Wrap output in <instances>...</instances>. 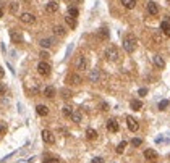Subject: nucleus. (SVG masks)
<instances>
[{"instance_id": "nucleus-2", "label": "nucleus", "mask_w": 170, "mask_h": 163, "mask_svg": "<svg viewBox=\"0 0 170 163\" xmlns=\"http://www.w3.org/2000/svg\"><path fill=\"white\" fill-rule=\"evenodd\" d=\"M105 57H107V60H110V62H117V60H118V49H117L115 45H108L105 49Z\"/></svg>"}, {"instance_id": "nucleus-6", "label": "nucleus", "mask_w": 170, "mask_h": 163, "mask_svg": "<svg viewBox=\"0 0 170 163\" xmlns=\"http://www.w3.org/2000/svg\"><path fill=\"white\" fill-rule=\"evenodd\" d=\"M81 76L76 73H72V74H68V78H67V82L68 84H72V86H78V84H81Z\"/></svg>"}, {"instance_id": "nucleus-5", "label": "nucleus", "mask_w": 170, "mask_h": 163, "mask_svg": "<svg viewBox=\"0 0 170 163\" xmlns=\"http://www.w3.org/2000/svg\"><path fill=\"white\" fill-rule=\"evenodd\" d=\"M126 126H128V129L130 131H133V133H136L139 129V123L136 121L133 116H126Z\"/></svg>"}, {"instance_id": "nucleus-45", "label": "nucleus", "mask_w": 170, "mask_h": 163, "mask_svg": "<svg viewBox=\"0 0 170 163\" xmlns=\"http://www.w3.org/2000/svg\"><path fill=\"white\" fill-rule=\"evenodd\" d=\"M168 158H170V155H168Z\"/></svg>"}, {"instance_id": "nucleus-10", "label": "nucleus", "mask_w": 170, "mask_h": 163, "mask_svg": "<svg viewBox=\"0 0 170 163\" xmlns=\"http://www.w3.org/2000/svg\"><path fill=\"white\" fill-rule=\"evenodd\" d=\"M160 31H162L167 37H170V20L168 18H165V20L160 23Z\"/></svg>"}, {"instance_id": "nucleus-40", "label": "nucleus", "mask_w": 170, "mask_h": 163, "mask_svg": "<svg viewBox=\"0 0 170 163\" xmlns=\"http://www.w3.org/2000/svg\"><path fill=\"white\" fill-rule=\"evenodd\" d=\"M101 110H104V111H105V110H108V105L105 104V102H104V104H101Z\"/></svg>"}, {"instance_id": "nucleus-14", "label": "nucleus", "mask_w": 170, "mask_h": 163, "mask_svg": "<svg viewBox=\"0 0 170 163\" xmlns=\"http://www.w3.org/2000/svg\"><path fill=\"white\" fill-rule=\"evenodd\" d=\"M99 79H101V71H99V69H92L91 74H89V81L91 82H99Z\"/></svg>"}, {"instance_id": "nucleus-37", "label": "nucleus", "mask_w": 170, "mask_h": 163, "mask_svg": "<svg viewBox=\"0 0 170 163\" xmlns=\"http://www.w3.org/2000/svg\"><path fill=\"white\" fill-rule=\"evenodd\" d=\"M5 92H7V87L3 84H0V95H5Z\"/></svg>"}, {"instance_id": "nucleus-19", "label": "nucleus", "mask_w": 170, "mask_h": 163, "mask_svg": "<svg viewBox=\"0 0 170 163\" xmlns=\"http://www.w3.org/2000/svg\"><path fill=\"white\" fill-rule=\"evenodd\" d=\"M120 2H122V5L125 8H128V10H133L136 7V0H120Z\"/></svg>"}, {"instance_id": "nucleus-11", "label": "nucleus", "mask_w": 170, "mask_h": 163, "mask_svg": "<svg viewBox=\"0 0 170 163\" xmlns=\"http://www.w3.org/2000/svg\"><path fill=\"white\" fill-rule=\"evenodd\" d=\"M152 62L155 65V68H159V69H164L165 68V62H164V58L160 57V55H154L152 57Z\"/></svg>"}, {"instance_id": "nucleus-33", "label": "nucleus", "mask_w": 170, "mask_h": 163, "mask_svg": "<svg viewBox=\"0 0 170 163\" xmlns=\"http://www.w3.org/2000/svg\"><path fill=\"white\" fill-rule=\"evenodd\" d=\"M5 131H7V124L0 123V134H5Z\"/></svg>"}, {"instance_id": "nucleus-16", "label": "nucleus", "mask_w": 170, "mask_h": 163, "mask_svg": "<svg viewBox=\"0 0 170 163\" xmlns=\"http://www.w3.org/2000/svg\"><path fill=\"white\" fill-rule=\"evenodd\" d=\"M97 37L101 40H107L108 39V29L107 27H101V29L97 31Z\"/></svg>"}, {"instance_id": "nucleus-34", "label": "nucleus", "mask_w": 170, "mask_h": 163, "mask_svg": "<svg viewBox=\"0 0 170 163\" xmlns=\"http://www.w3.org/2000/svg\"><path fill=\"white\" fill-rule=\"evenodd\" d=\"M39 57H41L42 60H47V58H49V53H47V52H45V50H42V52L39 53Z\"/></svg>"}, {"instance_id": "nucleus-22", "label": "nucleus", "mask_w": 170, "mask_h": 163, "mask_svg": "<svg viewBox=\"0 0 170 163\" xmlns=\"http://www.w3.org/2000/svg\"><path fill=\"white\" fill-rule=\"evenodd\" d=\"M44 95L47 97V99H52V97L55 95V89L52 86H47L45 89H44Z\"/></svg>"}, {"instance_id": "nucleus-42", "label": "nucleus", "mask_w": 170, "mask_h": 163, "mask_svg": "<svg viewBox=\"0 0 170 163\" xmlns=\"http://www.w3.org/2000/svg\"><path fill=\"white\" fill-rule=\"evenodd\" d=\"M154 40H155L157 44H160V36H159V34H154Z\"/></svg>"}, {"instance_id": "nucleus-25", "label": "nucleus", "mask_w": 170, "mask_h": 163, "mask_svg": "<svg viewBox=\"0 0 170 163\" xmlns=\"http://www.w3.org/2000/svg\"><path fill=\"white\" fill-rule=\"evenodd\" d=\"M73 110H75L73 107H70V105H65L63 108H62V113H63V116H67V118H68V116H72Z\"/></svg>"}, {"instance_id": "nucleus-39", "label": "nucleus", "mask_w": 170, "mask_h": 163, "mask_svg": "<svg viewBox=\"0 0 170 163\" xmlns=\"http://www.w3.org/2000/svg\"><path fill=\"white\" fill-rule=\"evenodd\" d=\"M16 7H18V3H12V8H10L12 13H16Z\"/></svg>"}, {"instance_id": "nucleus-27", "label": "nucleus", "mask_w": 170, "mask_h": 163, "mask_svg": "<svg viewBox=\"0 0 170 163\" xmlns=\"http://www.w3.org/2000/svg\"><path fill=\"white\" fill-rule=\"evenodd\" d=\"M65 21H67V24L72 27V29H75L76 27V18H72V16H67L65 18Z\"/></svg>"}, {"instance_id": "nucleus-32", "label": "nucleus", "mask_w": 170, "mask_h": 163, "mask_svg": "<svg viewBox=\"0 0 170 163\" xmlns=\"http://www.w3.org/2000/svg\"><path fill=\"white\" fill-rule=\"evenodd\" d=\"M141 144H143V141H141V139H138V137H136V139H133V141H131V145H133V147H139Z\"/></svg>"}, {"instance_id": "nucleus-38", "label": "nucleus", "mask_w": 170, "mask_h": 163, "mask_svg": "<svg viewBox=\"0 0 170 163\" xmlns=\"http://www.w3.org/2000/svg\"><path fill=\"white\" fill-rule=\"evenodd\" d=\"M72 5H79V3H83V0H68Z\"/></svg>"}, {"instance_id": "nucleus-44", "label": "nucleus", "mask_w": 170, "mask_h": 163, "mask_svg": "<svg viewBox=\"0 0 170 163\" xmlns=\"http://www.w3.org/2000/svg\"><path fill=\"white\" fill-rule=\"evenodd\" d=\"M3 16V10H2V7H0V18Z\"/></svg>"}, {"instance_id": "nucleus-13", "label": "nucleus", "mask_w": 170, "mask_h": 163, "mask_svg": "<svg viewBox=\"0 0 170 163\" xmlns=\"http://www.w3.org/2000/svg\"><path fill=\"white\" fill-rule=\"evenodd\" d=\"M144 158L146 160H155V158H157V152L152 150V149H146L144 150Z\"/></svg>"}, {"instance_id": "nucleus-1", "label": "nucleus", "mask_w": 170, "mask_h": 163, "mask_svg": "<svg viewBox=\"0 0 170 163\" xmlns=\"http://www.w3.org/2000/svg\"><path fill=\"white\" fill-rule=\"evenodd\" d=\"M136 44H138V40H136V37L135 36H125V39H123V49H125V52L126 53H133L135 52V49H136Z\"/></svg>"}, {"instance_id": "nucleus-24", "label": "nucleus", "mask_w": 170, "mask_h": 163, "mask_svg": "<svg viewBox=\"0 0 170 163\" xmlns=\"http://www.w3.org/2000/svg\"><path fill=\"white\" fill-rule=\"evenodd\" d=\"M10 36H12L13 42H21V34H20V32H16V29H12Z\"/></svg>"}, {"instance_id": "nucleus-26", "label": "nucleus", "mask_w": 170, "mask_h": 163, "mask_svg": "<svg viewBox=\"0 0 170 163\" xmlns=\"http://www.w3.org/2000/svg\"><path fill=\"white\" fill-rule=\"evenodd\" d=\"M39 44H41V47H42V49H49L50 45L54 44V40H52V39H41V42H39Z\"/></svg>"}, {"instance_id": "nucleus-4", "label": "nucleus", "mask_w": 170, "mask_h": 163, "mask_svg": "<svg viewBox=\"0 0 170 163\" xmlns=\"http://www.w3.org/2000/svg\"><path fill=\"white\" fill-rule=\"evenodd\" d=\"M41 136H42V141H44L45 144H54V142H55V136H54V133L49 131V129H42Z\"/></svg>"}, {"instance_id": "nucleus-17", "label": "nucleus", "mask_w": 170, "mask_h": 163, "mask_svg": "<svg viewBox=\"0 0 170 163\" xmlns=\"http://www.w3.org/2000/svg\"><path fill=\"white\" fill-rule=\"evenodd\" d=\"M72 121H75V123H81V120H83V115H81V111L79 110H73V113H72Z\"/></svg>"}, {"instance_id": "nucleus-9", "label": "nucleus", "mask_w": 170, "mask_h": 163, "mask_svg": "<svg viewBox=\"0 0 170 163\" xmlns=\"http://www.w3.org/2000/svg\"><path fill=\"white\" fill-rule=\"evenodd\" d=\"M88 66H89L88 58L84 57V55L78 57V60H76V68H78V69H88Z\"/></svg>"}, {"instance_id": "nucleus-7", "label": "nucleus", "mask_w": 170, "mask_h": 163, "mask_svg": "<svg viewBox=\"0 0 170 163\" xmlns=\"http://www.w3.org/2000/svg\"><path fill=\"white\" fill-rule=\"evenodd\" d=\"M20 20H21V23H25V24H32V23L36 21V16L32 15V13H21Z\"/></svg>"}, {"instance_id": "nucleus-35", "label": "nucleus", "mask_w": 170, "mask_h": 163, "mask_svg": "<svg viewBox=\"0 0 170 163\" xmlns=\"http://www.w3.org/2000/svg\"><path fill=\"white\" fill-rule=\"evenodd\" d=\"M146 94H148V89H146V87H143V89L138 91V95H141V97H144Z\"/></svg>"}, {"instance_id": "nucleus-23", "label": "nucleus", "mask_w": 170, "mask_h": 163, "mask_svg": "<svg viewBox=\"0 0 170 163\" xmlns=\"http://www.w3.org/2000/svg\"><path fill=\"white\" fill-rule=\"evenodd\" d=\"M86 137L89 139V141H94V139L97 137V131H96V129H92V128H89L86 131Z\"/></svg>"}, {"instance_id": "nucleus-18", "label": "nucleus", "mask_w": 170, "mask_h": 163, "mask_svg": "<svg viewBox=\"0 0 170 163\" xmlns=\"http://www.w3.org/2000/svg\"><path fill=\"white\" fill-rule=\"evenodd\" d=\"M36 111H37V115H39V116H47V115H49V108H47L45 105H37Z\"/></svg>"}, {"instance_id": "nucleus-20", "label": "nucleus", "mask_w": 170, "mask_h": 163, "mask_svg": "<svg viewBox=\"0 0 170 163\" xmlns=\"http://www.w3.org/2000/svg\"><path fill=\"white\" fill-rule=\"evenodd\" d=\"M130 107H131V108H133L135 111H138V110H141V108H143V102H141V100H131L130 102Z\"/></svg>"}, {"instance_id": "nucleus-31", "label": "nucleus", "mask_w": 170, "mask_h": 163, "mask_svg": "<svg viewBox=\"0 0 170 163\" xmlns=\"http://www.w3.org/2000/svg\"><path fill=\"white\" fill-rule=\"evenodd\" d=\"M168 107V100H160L159 102V110H167Z\"/></svg>"}, {"instance_id": "nucleus-15", "label": "nucleus", "mask_w": 170, "mask_h": 163, "mask_svg": "<svg viewBox=\"0 0 170 163\" xmlns=\"http://www.w3.org/2000/svg\"><path fill=\"white\" fill-rule=\"evenodd\" d=\"M57 10H58V3H57V2H49L45 5V11L47 13H55Z\"/></svg>"}, {"instance_id": "nucleus-36", "label": "nucleus", "mask_w": 170, "mask_h": 163, "mask_svg": "<svg viewBox=\"0 0 170 163\" xmlns=\"http://www.w3.org/2000/svg\"><path fill=\"white\" fill-rule=\"evenodd\" d=\"M91 163H104V160L101 157H96V158H92V160H91Z\"/></svg>"}, {"instance_id": "nucleus-3", "label": "nucleus", "mask_w": 170, "mask_h": 163, "mask_svg": "<svg viewBox=\"0 0 170 163\" xmlns=\"http://www.w3.org/2000/svg\"><path fill=\"white\" fill-rule=\"evenodd\" d=\"M50 65L47 63V62H44V60H42V62H39V65H37V71H39V74L41 76H49L50 74Z\"/></svg>"}, {"instance_id": "nucleus-41", "label": "nucleus", "mask_w": 170, "mask_h": 163, "mask_svg": "<svg viewBox=\"0 0 170 163\" xmlns=\"http://www.w3.org/2000/svg\"><path fill=\"white\" fill-rule=\"evenodd\" d=\"M62 94L63 97H72V92H68V91H62Z\"/></svg>"}, {"instance_id": "nucleus-8", "label": "nucleus", "mask_w": 170, "mask_h": 163, "mask_svg": "<svg viewBox=\"0 0 170 163\" xmlns=\"http://www.w3.org/2000/svg\"><path fill=\"white\" fill-rule=\"evenodd\" d=\"M107 129L110 133H118V129H120V126H118V121L117 120H113V118H110L107 121Z\"/></svg>"}, {"instance_id": "nucleus-12", "label": "nucleus", "mask_w": 170, "mask_h": 163, "mask_svg": "<svg viewBox=\"0 0 170 163\" xmlns=\"http://www.w3.org/2000/svg\"><path fill=\"white\" fill-rule=\"evenodd\" d=\"M148 13H149V15H152V16L157 15V13H159L157 3H155V2H149V3H148Z\"/></svg>"}, {"instance_id": "nucleus-43", "label": "nucleus", "mask_w": 170, "mask_h": 163, "mask_svg": "<svg viewBox=\"0 0 170 163\" xmlns=\"http://www.w3.org/2000/svg\"><path fill=\"white\" fill-rule=\"evenodd\" d=\"M3 76H5V71H3V68H2V66H0V79H2Z\"/></svg>"}, {"instance_id": "nucleus-29", "label": "nucleus", "mask_w": 170, "mask_h": 163, "mask_svg": "<svg viewBox=\"0 0 170 163\" xmlns=\"http://www.w3.org/2000/svg\"><path fill=\"white\" fill-rule=\"evenodd\" d=\"M44 163H62V161H60V158H57V157H45Z\"/></svg>"}, {"instance_id": "nucleus-21", "label": "nucleus", "mask_w": 170, "mask_h": 163, "mask_svg": "<svg viewBox=\"0 0 170 163\" xmlns=\"http://www.w3.org/2000/svg\"><path fill=\"white\" fill-rule=\"evenodd\" d=\"M54 32H55V36H60V37H63L65 34H67L65 27H63V26H60V24H57V26L54 27Z\"/></svg>"}, {"instance_id": "nucleus-28", "label": "nucleus", "mask_w": 170, "mask_h": 163, "mask_svg": "<svg viewBox=\"0 0 170 163\" xmlns=\"http://www.w3.org/2000/svg\"><path fill=\"white\" fill-rule=\"evenodd\" d=\"M79 15V11H78V8L76 7H70L68 8V16H72V18H78Z\"/></svg>"}, {"instance_id": "nucleus-30", "label": "nucleus", "mask_w": 170, "mask_h": 163, "mask_svg": "<svg viewBox=\"0 0 170 163\" xmlns=\"http://www.w3.org/2000/svg\"><path fill=\"white\" fill-rule=\"evenodd\" d=\"M125 147H126V142H125V141H122V142L118 144V145H117V149H115L117 153H123V152H125Z\"/></svg>"}]
</instances>
